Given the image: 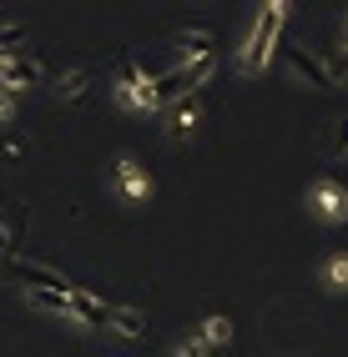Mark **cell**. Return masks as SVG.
<instances>
[{"instance_id": "obj_5", "label": "cell", "mask_w": 348, "mask_h": 357, "mask_svg": "<svg viewBox=\"0 0 348 357\" xmlns=\"http://www.w3.org/2000/svg\"><path fill=\"white\" fill-rule=\"evenodd\" d=\"M36 81H41V61L36 56H10L0 66V91H10V96L15 91H31Z\"/></svg>"}, {"instance_id": "obj_7", "label": "cell", "mask_w": 348, "mask_h": 357, "mask_svg": "<svg viewBox=\"0 0 348 357\" xmlns=\"http://www.w3.org/2000/svg\"><path fill=\"white\" fill-rule=\"evenodd\" d=\"M116 181H122V192L131 197V202H147L152 197V176L142 172V166H136L131 156H122V161H116Z\"/></svg>"}, {"instance_id": "obj_9", "label": "cell", "mask_w": 348, "mask_h": 357, "mask_svg": "<svg viewBox=\"0 0 348 357\" xmlns=\"http://www.w3.org/2000/svg\"><path fill=\"white\" fill-rule=\"evenodd\" d=\"M172 45H182V51H187V61L217 56V51H212V45H217V40H212V31H177V36H172Z\"/></svg>"}, {"instance_id": "obj_8", "label": "cell", "mask_w": 348, "mask_h": 357, "mask_svg": "<svg viewBox=\"0 0 348 357\" xmlns=\"http://www.w3.org/2000/svg\"><path fill=\"white\" fill-rule=\"evenodd\" d=\"M283 56L293 61V70H298V76H308V81H313L318 91H338V86L328 81V70H323V66H318V61H313V56L303 51V45H283Z\"/></svg>"}, {"instance_id": "obj_16", "label": "cell", "mask_w": 348, "mask_h": 357, "mask_svg": "<svg viewBox=\"0 0 348 357\" xmlns=\"http://www.w3.org/2000/svg\"><path fill=\"white\" fill-rule=\"evenodd\" d=\"M0 267H10V231L0 227Z\"/></svg>"}, {"instance_id": "obj_12", "label": "cell", "mask_w": 348, "mask_h": 357, "mask_svg": "<svg viewBox=\"0 0 348 357\" xmlns=\"http://www.w3.org/2000/svg\"><path fill=\"white\" fill-rule=\"evenodd\" d=\"M15 45H26V31H20V26H6V31H0V66H6L10 56H20Z\"/></svg>"}, {"instance_id": "obj_11", "label": "cell", "mask_w": 348, "mask_h": 357, "mask_svg": "<svg viewBox=\"0 0 348 357\" xmlns=\"http://www.w3.org/2000/svg\"><path fill=\"white\" fill-rule=\"evenodd\" d=\"M323 282H328L333 292H348V257H328V267H323Z\"/></svg>"}, {"instance_id": "obj_3", "label": "cell", "mask_w": 348, "mask_h": 357, "mask_svg": "<svg viewBox=\"0 0 348 357\" xmlns=\"http://www.w3.org/2000/svg\"><path fill=\"white\" fill-rule=\"evenodd\" d=\"M122 106L131 111H161L157 106V91H152V76H142L136 61H122Z\"/></svg>"}, {"instance_id": "obj_10", "label": "cell", "mask_w": 348, "mask_h": 357, "mask_svg": "<svg viewBox=\"0 0 348 357\" xmlns=\"http://www.w3.org/2000/svg\"><path fill=\"white\" fill-rule=\"evenodd\" d=\"M197 337H202L207 352H212V347H227V342H232V322H227V317H207Z\"/></svg>"}, {"instance_id": "obj_13", "label": "cell", "mask_w": 348, "mask_h": 357, "mask_svg": "<svg viewBox=\"0 0 348 357\" xmlns=\"http://www.w3.org/2000/svg\"><path fill=\"white\" fill-rule=\"evenodd\" d=\"M86 96V70H71V76H61V101H81Z\"/></svg>"}, {"instance_id": "obj_15", "label": "cell", "mask_w": 348, "mask_h": 357, "mask_svg": "<svg viewBox=\"0 0 348 357\" xmlns=\"http://www.w3.org/2000/svg\"><path fill=\"white\" fill-rule=\"evenodd\" d=\"M333 151L348 156V121H338V136H333Z\"/></svg>"}, {"instance_id": "obj_17", "label": "cell", "mask_w": 348, "mask_h": 357, "mask_svg": "<svg viewBox=\"0 0 348 357\" xmlns=\"http://www.w3.org/2000/svg\"><path fill=\"white\" fill-rule=\"evenodd\" d=\"M10 111H15V96H10V91H0V121H10Z\"/></svg>"}, {"instance_id": "obj_2", "label": "cell", "mask_w": 348, "mask_h": 357, "mask_svg": "<svg viewBox=\"0 0 348 357\" xmlns=\"http://www.w3.org/2000/svg\"><path fill=\"white\" fill-rule=\"evenodd\" d=\"M212 70H217V56H202V61H187V66L167 70V76H157V81H152L157 106H167V101H177V96H197Z\"/></svg>"}, {"instance_id": "obj_1", "label": "cell", "mask_w": 348, "mask_h": 357, "mask_svg": "<svg viewBox=\"0 0 348 357\" xmlns=\"http://www.w3.org/2000/svg\"><path fill=\"white\" fill-rule=\"evenodd\" d=\"M283 20H288V6H283V0H273V6H263L258 26H252V36L242 40V56H238V66L247 70V76H258V70L268 66L273 45H277V31H283Z\"/></svg>"}, {"instance_id": "obj_4", "label": "cell", "mask_w": 348, "mask_h": 357, "mask_svg": "<svg viewBox=\"0 0 348 357\" xmlns=\"http://www.w3.org/2000/svg\"><path fill=\"white\" fill-rule=\"evenodd\" d=\"M308 206L318 211L323 222H348V192L333 181V176H323L313 181V192H308Z\"/></svg>"}, {"instance_id": "obj_6", "label": "cell", "mask_w": 348, "mask_h": 357, "mask_svg": "<svg viewBox=\"0 0 348 357\" xmlns=\"http://www.w3.org/2000/svg\"><path fill=\"white\" fill-rule=\"evenodd\" d=\"M197 111H202V96H177V101H167V136H187L192 126H197Z\"/></svg>"}, {"instance_id": "obj_14", "label": "cell", "mask_w": 348, "mask_h": 357, "mask_svg": "<svg viewBox=\"0 0 348 357\" xmlns=\"http://www.w3.org/2000/svg\"><path fill=\"white\" fill-rule=\"evenodd\" d=\"M177 357H207V347H202V337H187L177 347Z\"/></svg>"}]
</instances>
